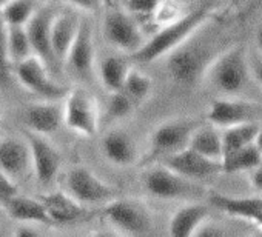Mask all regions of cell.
Here are the masks:
<instances>
[{"instance_id": "41", "label": "cell", "mask_w": 262, "mask_h": 237, "mask_svg": "<svg viewBox=\"0 0 262 237\" xmlns=\"http://www.w3.org/2000/svg\"><path fill=\"white\" fill-rule=\"evenodd\" d=\"M254 145L259 150V153L262 154V128H259V131H257V136L254 139Z\"/></svg>"}, {"instance_id": "39", "label": "cell", "mask_w": 262, "mask_h": 237, "mask_svg": "<svg viewBox=\"0 0 262 237\" xmlns=\"http://www.w3.org/2000/svg\"><path fill=\"white\" fill-rule=\"evenodd\" d=\"M256 46H257L259 56L262 57V28H259L256 33Z\"/></svg>"}, {"instance_id": "21", "label": "cell", "mask_w": 262, "mask_h": 237, "mask_svg": "<svg viewBox=\"0 0 262 237\" xmlns=\"http://www.w3.org/2000/svg\"><path fill=\"white\" fill-rule=\"evenodd\" d=\"M8 214L17 220L19 223H33V225H54L53 219L50 217L47 206L39 199H33L28 196L17 194L10 199L7 203Z\"/></svg>"}, {"instance_id": "42", "label": "cell", "mask_w": 262, "mask_h": 237, "mask_svg": "<svg viewBox=\"0 0 262 237\" xmlns=\"http://www.w3.org/2000/svg\"><path fill=\"white\" fill-rule=\"evenodd\" d=\"M8 2H11V0H0V8H2V7H5Z\"/></svg>"}, {"instance_id": "28", "label": "cell", "mask_w": 262, "mask_h": 237, "mask_svg": "<svg viewBox=\"0 0 262 237\" xmlns=\"http://www.w3.org/2000/svg\"><path fill=\"white\" fill-rule=\"evenodd\" d=\"M37 10V0H11L0 8V17L7 25L27 27Z\"/></svg>"}, {"instance_id": "19", "label": "cell", "mask_w": 262, "mask_h": 237, "mask_svg": "<svg viewBox=\"0 0 262 237\" xmlns=\"http://www.w3.org/2000/svg\"><path fill=\"white\" fill-rule=\"evenodd\" d=\"M82 19L73 13L54 14L51 23V43L57 62H65L80 28Z\"/></svg>"}, {"instance_id": "30", "label": "cell", "mask_w": 262, "mask_h": 237, "mask_svg": "<svg viewBox=\"0 0 262 237\" xmlns=\"http://www.w3.org/2000/svg\"><path fill=\"white\" fill-rule=\"evenodd\" d=\"M122 89L139 105V103H144L151 96L153 80L150 76L144 74L142 71L131 68Z\"/></svg>"}, {"instance_id": "6", "label": "cell", "mask_w": 262, "mask_h": 237, "mask_svg": "<svg viewBox=\"0 0 262 237\" xmlns=\"http://www.w3.org/2000/svg\"><path fill=\"white\" fill-rule=\"evenodd\" d=\"M141 182L150 196L161 200L191 199L198 194V185L193 180L173 171L165 163L145 170Z\"/></svg>"}, {"instance_id": "15", "label": "cell", "mask_w": 262, "mask_h": 237, "mask_svg": "<svg viewBox=\"0 0 262 237\" xmlns=\"http://www.w3.org/2000/svg\"><path fill=\"white\" fill-rule=\"evenodd\" d=\"M25 122L30 131L42 136L54 134L65 124L63 103L50 99L45 102L33 103L25 111Z\"/></svg>"}, {"instance_id": "44", "label": "cell", "mask_w": 262, "mask_h": 237, "mask_svg": "<svg viewBox=\"0 0 262 237\" xmlns=\"http://www.w3.org/2000/svg\"><path fill=\"white\" fill-rule=\"evenodd\" d=\"M2 114H4V111H2V106H0V121H2Z\"/></svg>"}, {"instance_id": "12", "label": "cell", "mask_w": 262, "mask_h": 237, "mask_svg": "<svg viewBox=\"0 0 262 237\" xmlns=\"http://www.w3.org/2000/svg\"><path fill=\"white\" fill-rule=\"evenodd\" d=\"M25 139L28 140L31 150L33 171L36 179L43 185L51 183L62 165V156L59 150L51 142H48L45 136L34 131H27Z\"/></svg>"}, {"instance_id": "35", "label": "cell", "mask_w": 262, "mask_h": 237, "mask_svg": "<svg viewBox=\"0 0 262 237\" xmlns=\"http://www.w3.org/2000/svg\"><path fill=\"white\" fill-rule=\"evenodd\" d=\"M67 4H70L74 8L88 11V13H94L100 8L103 0H65Z\"/></svg>"}, {"instance_id": "10", "label": "cell", "mask_w": 262, "mask_h": 237, "mask_svg": "<svg viewBox=\"0 0 262 237\" xmlns=\"http://www.w3.org/2000/svg\"><path fill=\"white\" fill-rule=\"evenodd\" d=\"M103 33L110 45L128 54L136 53L145 43L136 20L122 10H113L105 16Z\"/></svg>"}, {"instance_id": "38", "label": "cell", "mask_w": 262, "mask_h": 237, "mask_svg": "<svg viewBox=\"0 0 262 237\" xmlns=\"http://www.w3.org/2000/svg\"><path fill=\"white\" fill-rule=\"evenodd\" d=\"M39 225H33V223H20L19 228L16 229L17 235H37L39 229L36 228Z\"/></svg>"}, {"instance_id": "25", "label": "cell", "mask_w": 262, "mask_h": 237, "mask_svg": "<svg viewBox=\"0 0 262 237\" xmlns=\"http://www.w3.org/2000/svg\"><path fill=\"white\" fill-rule=\"evenodd\" d=\"M188 148L194 150L196 153L214 159V160H222L224 156V147H222V131L217 130L214 125H207L202 127L199 125L196 131L193 133Z\"/></svg>"}, {"instance_id": "8", "label": "cell", "mask_w": 262, "mask_h": 237, "mask_svg": "<svg viewBox=\"0 0 262 237\" xmlns=\"http://www.w3.org/2000/svg\"><path fill=\"white\" fill-rule=\"evenodd\" d=\"M65 125L68 130L91 137L99 128V108L96 99L85 89L76 88L65 96Z\"/></svg>"}, {"instance_id": "43", "label": "cell", "mask_w": 262, "mask_h": 237, "mask_svg": "<svg viewBox=\"0 0 262 237\" xmlns=\"http://www.w3.org/2000/svg\"><path fill=\"white\" fill-rule=\"evenodd\" d=\"M178 4H187V2H191V0H174Z\"/></svg>"}, {"instance_id": "37", "label": "cell", "mask_w": 262, "mask_h": 237, "mask_svg": "<svg viewBox=\"0 0 262 237\" xmlns=\"http://www.w3.org/2000/svg\"><path fill=\"white\" fill-rule=\"evenodd\" d=\"M251 74L256 79V82L262 86V57H256L251 60Z\"/></svg>"}, {"instance_id": "27", "label": "cell", "mask_w": 262, "mask_h": 237, "mask_svg": "<svg viewBox=\"0 0 262 237\" xmlns=\"http://www.w3.org/2000/svg\"><path fill=\"white\" fill-rule=\"evenodd\" d=\"M262 165V154L256 148L254 144L244 147L225 157H222V173L234 174V173H248Z\"/></svg>"}, {"instance_id": "40", "label": "cell", "mask_w": 262, "mask_h": 237, "mask_svg": "<svg viewBox=\"0 0 262 237\" xmlns=\"http://www.w3.org/2000/svg\"><path fill=\"white\" fill-rule=\"evenodd\" d=\"M248 222H251V223H254L257 228H260L262 229V211L260 212H257V214H254Z\"/></svg>"}, {"instance_id": "16", "label": "cell", "mask_w": 262, "mask_h": 237, "mask_svg": "<svg viewBox=\"0 0 262 237\" xmlns=\"http://www.w3.org/2000/svg\"><path fill=\"white\" fill-rule=\"evenodd\" d=\"M54 19V13L51 8H39L33 19L28 22L27 30L34 50V54L42 59L48 68H53L57 62L53 43H51V23Z\"/></svg>"}, {"instance_id": "23", "label": "cell", "mask_w": 262, "mask_h": 237, "mask_svg": "<svg viewBox=\"0 0 262 237\" xmlns=\"http://www.w3.org/2000/svg\"><path fill=\"white\" fill-rule=\"evenodd\" d=\"M210 203L228 216L250 220L254 214L262 211V197H234L221 193H210Z\"/></svg>"}, {"instance_id": "1", "label": "cell", "mask_w": 262, "mask_h": 237, "mask_svg": "<svg viewBox=\"0 0 262 237\" xmlns=\"http://www.w3.org/2000/svg\"><path fill=\"white\" fill-rule=\"evenodd\" d=\"M213 16L210 7L196 8L187 14H182L171 23L164 25L150 40H147L136 53L129 54L131 62H153L162 56H168L173 50L187 42L193 34Z\"/></svg>"}, {"instance_id": "26", "label": "cell", "mask_w": 262, "mask_h": 237, "mask_svg": "<svg viewBox=\"0 0 262 237\" xmlns=\"http://www.w3.org/2000/svg\"><path fill=\"white\" fill-rule=\"evenodd\" d=\"M259 127L253 122L231 125L227 128H222V147H224V156H228L244 147H248L254 144V139L257 136Z\"/></svg>"}, {"instance_id": "22", "label": "cell", "mask_w": 262, "mask_h": 237, "mask_svg": "<svg viewBox=\"0 0 262 237\" xmlns=\"http://www.w3.org/2000/svg\"><path fill=\"white\" fill-rule=\"evenodd\" d=\"M47 211L54 223H71L83 217L85 205L77 202L70 193L54 191L40 196Z\"/></svg>"}, {"instance_id": "24", "label": "cell", "mask_w": 262, "mask_h": 237, "mask_svg": "<svg viewBox=\"0 0 262 237\" xmlns=\"http://www.w3.org/2000/svg\"><path fill=\"white\" fill-rule=\"evenodd\" d=\"M129 62H131L129 56L128 57L106 56L100 60L99 76H100V82L105 89H108L110 92H114V91H119L123 88L126 76L131 69Z\"/></svg>"}, {"instance_id": "32", "label": "cell", "mask_w": 262, "mask_h": 237, "mask_svg": "<svg viewBox=\"0 0 262 237\" xmlns=\"http://www.w3.org/2000/svg\"><path fill=\"white\" fill-rule=\"evenodd\" d=\"M164 0H123V5L128 11L139 16H151L156 13Z\"/></svg>"}, {"instance_id": "11", "label": "cell", "mask_w": 262, "mask_h": 237, "mask_svg": "<svg viewBox=\"0 0 262 237\" xmlns=\"http://www.w3.org/2000/svg\"><path fill=\"white\" fill-rule=\"evenodd\" d=\"M168 168L179 173L181 176L196 182L207 180L213 176L222 173V160H214L196 153L191 148H185L179 153H174L162 160Z\"/></svg>"}, {"instance_id": "7", "label": "cell", "mask_w": 262, "mask_h": 237, "mask_svg": "<svg viewBox=\"0 0 262 237\" xmlns=\"http://www.w3.org/2000/svg\"><path fill=\"white\" fill-rule=\"evenodd\" d=\"M67 193H70L82 205H106L119 197L116 186L97 177L85 167H76L67 174Z\"/></svg>"}, {"instance_id": "4", "label": "cell", "mask_w": 262, "mask_h": 237, "mask_svg": "<svg viewBox=\"0 0 262 237\" xmlns=\"http://www.w3.org/2000/svg\"><path fill=\"white\" fill-rule=\"evenodd\" d=\"M207 50L202 43L191 40V37L167 56V71L170 77L179 85H193L201 76H205L208 59Z\"/></svg>"}, {"instance_id": "17", "label": "cell", "mask_w": 262, "mask_h": 237, "mask_svg": "<svg viewBox=\"0 0 262 237\" xmlns=\"http://www.w3.org/2000/svg\"><path fill=\"white\" fill-rule=\"evenodd\" d=\"M0 170L13 179L25 177L33 170L31 150L28 140L19 137H5L0 140Z\"/></svg>"}, {"instance_id": "9", "label": "cell", "mask_w": 262, "mask_h": 237, "mask_svg": "<svg viewBox=\"0 0 262 237\" xmlns=\"http://www.w3.org/2000/svg\"><path fill=\"white\" fill-rule=\"evenodd\" d=\"M14 73L19 83L37 96H42L50 100H59L68 94V91L62 85L51 79L50 68L36 54L16 63Z\"/></svg>"}, {"instance_id": "29", "label": "cell", "mask_w": 262, "mask_h": 237, "mask_svg": "<svg viewBox=\"0 0 262 237\" xmlns=\"http://www.w3.org/2000/svg\"><path fill=\"white\" fill-rule=\"evenodd\" d=\"M8 53L13 65L34 56L27 27L8 25Z\"/></svg>"}, {"instance_id": "14", "label": "cell", "mask_w": 262, "mask_h": 237, "mask_svg": "<svg viewBox=\"0 0 262 237\" xmlns=\"http://www.w3.org/2000/svg\"><path fill=\"white\" fill-rule=\"evenodd\" d=\"M96 62V48H94V34L93 27L88 20L82 19L77 37L65 59V63L68 65L70 71L80 77L88 79L93 74Z\"/></svg>"}, {"instance_id": "5", "label": "cell", "mask_w": 262, "mask_h": 237, "mask_svg": "<svg viewBox=\"0 0 262 237\" xmlns=\"http://www.w3.org/2000/svg\"><path fill=\"white\" fill-rule=\"evenodd\" d=\"M201 125L198 118H173L161 124L151 134L148 160L165 159L185 150L196 128Z\"/></svg>"}, {"instance_id": "13", "label": "cell", "mask_w": 262, "mask_h": 237, "mask_svg": "<svg viewBox=\"0 0 262 237\" xmlns=\"http://www.w3.org/2000/svg\"><path fill=\"white\" fill-rule=\"evenodd\" d=\"M257 112L259 109L251 100L217 99L207 111V121L217 128H227L231 125L253 122Z\"/></svg>"}, {"instance_id": "3", "label": "cell", "mask_w": 262, "mask_h": 237, "mask_svg": "<svg viewBox=\"0 0 262 237\" xmlns=\"http://www.w3.org/2000/svg\"><path fill=\"white\" fill-rule=\"evenodd\" d=\"M103 214L110 225L120 234L145 235L153 231L151 211L136 199H119L103 205Z\"/></svg>"}, {"instance_id": "18", "label": "cell", "mask_w": 262, "mask_h": 237, "mask_svg": "<svg viewBox=\"0 0 262 237\" xmlns=\"http://www.w3.org/2000/svg\"><path fill=\"white\" fill-rule=\"evenodd\" d=\"M105 157L117 167H129L138 162L139 148L136 140L123 130H111L102 139Z\"/></svg>"}, {"instance_id": "36", "label": "cell", "mask_w": 262, "mask_h": 237, "mask_svg": "<svg viewBox=\"0 0 262 237\" xmlns=\"http://www.w3.org/2000/svg\"><path fill=\"white\" fill-rule=\"evenodd\" d=\"M250 182L259 193H262V165L250 171Z\"/></svg>"}, {"instance_id": "34", "label": "cell", "mask_w": 262, "mask_h": 237, "mask_svg": "<svg viewBox=\"0 0 262 237\" xmlns=\"http://www.w3.org/2000/svg\"><path fill=\"white\" fill-rule=\"evenodd\" d=\"M17 185L11 176H8L4 170H0V203H7L10 199L17 196Z\"/></svg>"}, {"instance_id": "31", "label": "cell", "mask_w": 262, "mask_h": 237, "mask_svg": "<svg viewBox=\"0 0 262 237\" xmlns=\"http://www.w3.org/2000/svg\"><path fill=\"white\" fill-rule=\"evenodd\" d=\"M110 99L106 103V114L111 118H123L126 115H129L135 111V108L138 106V103L131 99L123 89L110 92Z\"/></svg>"}, {"instance_id": "33", "label": "cell", "mask_w": 262, "mask_h": 237, "mask_svg": "<svg viewBox=\"0 0 262 237\" xmlns=\"http://www.w3.org/2000/svg\"><path fill=\"white\" fill-rule=\"evenodd\" d=\"M10 53H8V25L0 17V76H4L8 69Z\"/></svg>"}, {"instance_id": "20", "label": "cell", "mask_w": 262, "mask_h": 237, "mask_svg": "<svg viewBox=\"0 0 262 237\" xmlns=\"http://www.w3.org/2000/svg\"><path fill=\"white\" fill-rule=\"evenodd\" d=\"M208 212L210 209L204 203H187L171 216L168 232L178 237L196 235L208 219Z\"/></svg>"}, {"instance_id": "2", "label": "cell", "mask_w": 262, "mask_h": 237, "mask_svg": "<svg viewBox=\"0 0 262 237\" xmlns=\"http://www.w3.org/2000/svg\"><path fill=\"white\" fill-rule=\"evenodd\" d=\"M251 63L248 62L244 45H233L214 57L205 71L208 83L225 96L239 94L248 83Z\"/></svg>"}]
</instances>
